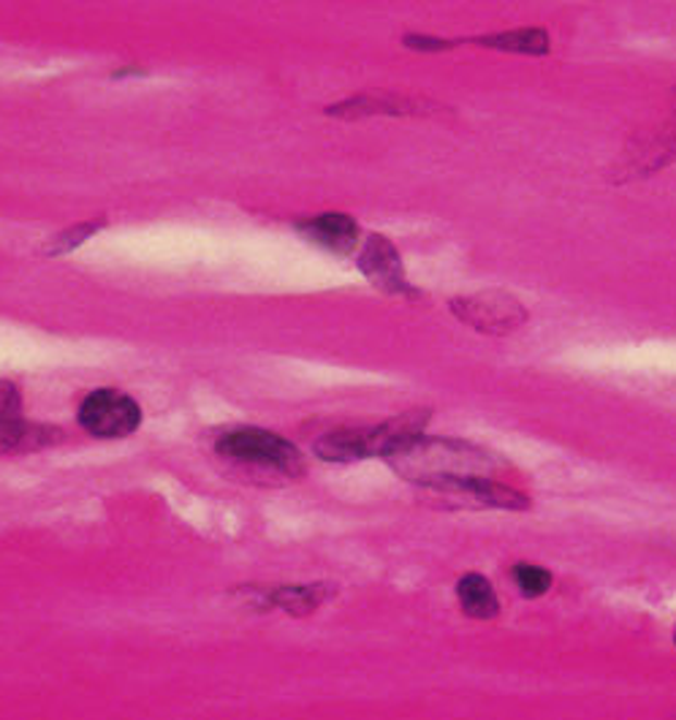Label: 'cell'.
Returning <instances> with one entry per match:
<instances>
[{"label": "cell", "mask_w": 676, "mask_h": 720, "mask_svg": "<svg viewBox=\"0 0 676 720\" xmlns=\"http://www.w3.org/2000/svg\"><path fill=\"white\" fill-rule=\"evenodd\" d=\"M456 596H459V603L462 609H465V614H470V618L476 620H489L500 612L494 587L489 585L487 576L481 574L462 576L459 585H456Z\"/></svg>", "instance_id": "cell-10"}, {"label": "cell", "mask_w": 676, "mask_h": 720, "mask_svg": "<svg viewBox=\"0 0 676 720\" xmlns=\"http://www.w3.org/2000/svg\"><path fill=\"white\" fill-rule=\"evenodd\" d=\"M383 460L394 474L425 489H441L470 479H492V474H497L500 468L497 460L483 449L454 441V438L427 436L397 443Z\"/></svg>", "instance_id": "cell-1"}, {"label": "cell", "mask_w": 676, "mask_h": 720, "mask_svg": "<svg viewBox=\"0 0 676 720\" xmlns=\"http://www.w3.org/2000/svg\"><path fill=\"white\" fill-rule=\"evenodd\" d=\"M430 414L421 411H410V414L397 416V419L386 422L381 427H365V430H334L318 438L312 452L316 457L327 460V463H359L367 457H386L397 443L408 441V438L421 436V427L427 425Z\"/></svg>", "instance_id": "cell-2"}, {"label": "cell", "mask_w": 676, "mask_h": 720, "mask_svg": "<svg viewBox=\"0 0 676 720\" xmlns=\"http://www.w3.org/2000/svg\"><path fill=\"white\" fill-rule=\"evenodd\" d=\"M451 310L470 327L483 329V332L503 334L508 329L519 327L527 318L519 302L505 294H483V296H462L451 302Z\"/></svg>", "instance_id": "cell-5"}, {"label": "cell", "mask_w": 676, "mask_h": 720, "mask_svg": "<svg viewBox=\"0 0 676 720\" xmlns=\"http://www.w3.org/2000/svg\"><path fill=\"white\" fill-rule=\"evenodd\" d=\"M76 419L82 430L96 438H125L139 430L142 408L134 398L118 389H98L82 400Z\"/></svg>", "instance_id": "cell-4"}, {"label": "cell", "mask_w": 676, "mask_h": 720, "mask_svg": "<svg viewBox=\"0 0 676 720\" xmlns=\"http://www.w3.org/2000/svg\"><path fill=\"white\" fill-rule=\"evenodd\" d=\"M327 596H329L327 585H288V587H278V590L269 596V601H272V607L283 609V612L296 614V618H305V614L316 612Z\"/></svg>", "instance_id": "cell-11"}, {"label": "cell", "mask_w": 676, "mask_h": 720, "mask_svg": "<svg viewBox=\"0 0 676 720\" xmlns=\"http://www.w3.org/2000/svg\"><path fill=\"white\" fill-rule=\"evenodd\" d=\"M478 44L494 49H505V52H519V54H546L549 52V36L543 30H511L500 33V36H483Z\"/></svg>", "instance_id": "cell-12"}, {"label": "cell", "mask_w": 676, "mask_h": 720, "mask_svg": "<svg viewBox=\"0 0 676 720\" xmlns=\"http://www.w3.org/2000/svg\"><path fill=\"white\" fill-rule=\"evenodd\" d=\"M430 492L454 500L459 505H472V509H487V505H492V509H527L530 505L525 495L492 479L456 481L448 484V487L430 489Z\"/></svg>", "instance_id": "cell-7"}, {"label": "cell", "mask_w": 676, "mask_h": 720, "mask_svg": "<svg viewBox=\"0 0 676 720\" xmlns=\"http://www.w3.org/2000/svg\"><path fill=\"white\" fill-rule=\"evenodd\" d=\"M58 427L30 425L22 419H0V454L3 452H36V449L52 447L60 441Z\"/></svg>", "instance_id": "cell-9"}, {"label": "cell", "mask_w": 676, "mask_h": 720, "mask_svg": "<svg viewBox=\"0 0 676 720\" xmlns=\"http://www.w3.org/2000/svg\"><path fill=\"white\" fill-rule=\"evenodd\" d=\"M405 44L416 49H432V52L451 47L448 41H441V38H432V36H405Z\"/></svg>", "instance_id": "cell-16"}, {"label": "cell", "mask_w": 676, "mask_h": 720, "mask_svg": "<svg viewBox=\"0 0 676 720\" xmlns=\"http://www.w3.org/2000/svg\"><path fill=\"white\" fill-rule=\"evenodd\" d=\"M514 579H516V585H519V590L525 593L527 598L543 596V593L552 587V574H549V571H543V569H538V565H527V563L516 565Z\"/></svg>", "instance_id": "cell-13"}, {"label": "cell", "mask_w": 676, "mask_h": 720, "mask_svg": "<svg viewBox=\"0 0 676 720\" xmlns=\"http://www.w3.org/2000/svg\"><path fill=\"white\" fill-rule=\"evenodd\" d=\"M101 227H103V221H93V223H82V227L71 229V232L58 234L52 245H47V253H52V256H58V253H71L74 247H79L82 242L90 240Z\"/></svg>", "instance_id": "cell-14"}, {"label": "cell", "mask_w": 676, "mask_h": 720, "mask_svg": "<svg viewBox=\"0 0 676 720\" xmlns=\"http://www.w3.org/2000/svg\"><path fill=\"white\" fill-rule=\"evenodd\" d=\"M296 229L302 232V237L312 240L327 251L340 253V256L354 251L361 237L359 223L351 216H343V212H323V216L310 218V221H302Z\"/></svg>", "instance_id": "cell-8"}, {"label": "cell", "mask_w": 676, "mask_h": 720, "mask_svg": "<svg viewBox=\"0 0 676 720\" xmlns=\"http://www.w3.org/2000/svg\"><path fill=\"white\" fill-rule=\"evenodd\" d=\"M20 408H22V394L14 383L0 381V419H20Z\"/></svg>", "instance_id": "cell-15"}, {"label": "cell", "mask_w": 676, "mask_h": 720, "mask_svg": "<svg viewBox=\"0 0 676 720\" xmlns=\"http://www.w3.org/2000/svg\"><path fill=\"white\" fill-rule=\"evenodd\" d=\"M359 269L383 294L414 296V289H410L408 278H405L403 258H400L397 247L383 237V234H372V237L365 242L359 256Z\"/></svg>", "instance_id": "cell-6"}, {"label": "cell", "mask_w": 676, "mask_h": 720, "mask_svg": "<svg viewBox=\"0 0 676 720\" xmlns=\"http://www.w3.org/2000/svg\"><path fill=\"white\" fill-rule=\"evenodd\" d=\"M218 454L236 465H245L253 471H267V474H278L283 479L288 476H299L305 471V460H302L299 449L288 443L285 438L274 436V432L261 430V427H236L225 436L218 438Z\"/></svg>", "instance_id": "cell-3"}]
</instances>
